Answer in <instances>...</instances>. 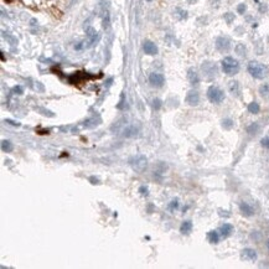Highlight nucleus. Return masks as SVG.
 Wrapping results in <instances>:
<instances>
[{"label": "nucleus", "mask_w": 269, "mask_h": 269, "mask_svg": "<svg viewBox=\"0 0 269 269\" xmlns=\"http://www.w3.org/2000/svg\"><path fill=\"white\" fill-rule=\"evenodd\" d=\"M248 72L252 77L257 78V79H263L268 76V67L261 62H257V61H250L248 63V67H247Z\"/></svg>", "instance_id": "obj_1"}, {"label": "nucleus", "mask_w": 269, "mask_h": 269, "mask_svg": "<svg viewBox=\"0 0 269 269\" xmlns=\"http://www.w3.org/2000/svg\"><path fill=\"white\" fill-rule=\"evenodd\" d=\"M222 71L228 76H234L239 72V62L231 56H227L222 60Z\"/></svg>", "instance_id": "obj_2"}, {"label": "nucleus", "mask_w": 269, "mask_h": 269, "mask_svg": "<svg viewBox=\"0 0 269 269\" xmlns=\"http://www.w3.org/2000/svg\"><path fill=\"white\" fill-rule=\"evenodd\" d=\"M129 164L133 168V170H135L137 172H143L148 166V159L144 155H137L129 160Z\"/></svg>", "instance_id": "obj_3"}, {"label": "nucleus", "mask_w": 269, "mask_h": 269, "mask_svg": "<svg viewBox=\"0 0 269 269\" xmlns=\"http://www.w3.org/2000/svg\"><path fill=\"white\" fill-rule=\"evenodd\" d=\"M207 98L210 99V102H212L215 104H220V103H222V100L224 99V93L218 87L211 86L207 89Z\"/></svg>", "instance_id": "obj_4"}, {"label": "nucleus", "mask_w": 269, "mask_h": 269, "mask_svg": "<svg viewBox=\"0 0 269 269\" xmlns=\"http://www.w3.org/2000/svg\"><path fill=\"white\" fill-rule=\"evenodd\" d=\"M216 49L218 50L220 52H226V51H228V50L231 49V41H229V39L223 37V36L218 37V39L216 40Z\"/></svg>", "instance_id": "obj_5"}, {"label": "nucleus", "mask_w": 269, "mask_h": 269, "mask_svg": "<svg viewBox=\"0 0 269 269\" xmlns=\"http://www.w3.org/2000/svg\"><path fill=\"white\" fill-rule=\"evenodd\" d=\"M202 71H203V73L206 74L207 77L211 78V77H213L215 74L217 73V67L212 62H205L202 65Z\"/></svg>", "instance_id": "obj_6"}, {"label": "nucleus", "mask_w": 269, "mask_h": 269, "mask_svg": "<svg viewBox=\"0 0 269 269\" xmlns=\"http://www.w3.org/2000/svg\"><path fill=\"white\" fill-rule=\"evenodd\" d=\"M149 82L155 87H161L165 82V78L161 73H151L149 76Z\"/></svg>", "instance_id": "obj_7"}, {"label": "nucleus", "mask_w": 269, "mask_h": 269, "mask_svg": "<svg viewBox=\"0 0 269 269\" xmlns=\"http://www.w3.org/2000/svg\"><path fill=\"white\" fill-rule=\"evenodd\" d=\"M143 50H144V52H145L147 55H150V56H154V55L158 53V47H156V45H155L153 41H149V40H147V41L143 44Z\"/></svg>", "instance_id": "obj_8"}, {"label": "nucleus", "mask_w": 269, "mask_h": 269, "mask_svg": "<svg viewBox=\"0 0 269 269\" xmlns=\"http://www.w3.org/2000/svg\"><path fill=\"white\" fill-rule=\"evenodd\" d=\"M200 102V94L197 91H190L186 94V103L190 105H197Z\"/></svg>", "instance_id": "obj_9"}, {"label": "nucleus", "mask_w": 269, "mask_h": 269, "mask_svg": "<svg viewBox=\"0 0 269 269\" xmlns=\"http://www.w3.org/2000/svg\"><path fill=\"white\" fill-rule=\"evenodd\" d=\"M239 208H241V212H242L245 216L250 217V216H253V215H254V208H253L249 203H247V202H241Z\"/></svg>", "instance_id": "obj_10"}, {"label": "nucleus", "mask_w": 269, "mask_h": 269, "mask_svg": "<svg viewBox=\"0 0 269 269\" xmlns=\"http://www.w3.org/2000/svg\"><path fill=\"white\" fill-rule=\"evenodd\" d=\"M242 256H243V258L247 259V261L254 262V261L257 259V252H256L254 249H252V248H245V250L242 252Z\"/></svg>", "instance_id": "obj_11"}, {"label": "nucleus", "mask_w": 269, "mask_h": 269, "mask_svg": "<svg viewBox=\"0 0 269 269\" xmlns=\"http://www.w3.org/2000/svg\"><path fill=\"white\" fill-rule=\"evenodd\" d=\"M232 232H233V226L229 223H224L223 226L220 227V233L222 237H228Z\"/></svg>", "instance_id": "obj_12"}, {"label": "nucleus", "mask_w": 269, "mask_h": 269, "mask_svg": "<svg viewBox=\"0 0 269 269\" xmlns=\"http://www.w3.org/2000/svg\"><path fill=\"white\" fill-rule=\"evenodd\" d=\"M228 88H229V92H231L233 96H239L241 88H239V83H238L237 81H231L229 84H228Z\"/></svg>", "instance_id": "obj_13"}, {"label": "nucleus", "mask_w": 269, "mask_h": 269, "mask_svg": "<svg viewBox=\"0 0 269 269\" xmlns=\"http://www.w3.org/2000/svg\"><path fill=\"white\" fill-rule=\"evenodd\" d=\"M187 78H189V81H190L191 84H197L200 82V77H198V74H197V72H196L194 68H190L187 71Z\"/></svg>", "instance_id": "obj_14"}, {"label": "nucleus", "mask_w": 269, "mask_h": 269, "mask_svg": "<svg viewBox=\"0 0 269 269\" xmlns=\"http://www.w3.org/2000/svg\"><path fill=\"white\" fill-rule=\"evenodd\" d=\"M192 231V222L191 221H185L182 222L181 227H180V232L182 234H189L190 232Z\"/></svg>", "instance_id": "obj_15"}, {"label": "nucleus", "mask_w": 269, "mask_h": 269, "mask_svg": "<svg viewBox=\"0 0 269 269\" xmlns=\"http://www.w3.org/2000/svg\"><path fill=\"white\" fill-rule=\"evenodd\" d=\"M207 239L210 241V243L212 245H217L220 242V234L217 231H211L207 233Z\"/></svg>", "instance_id": "obj_16"}, {"label": "nucleus", "mask_w": 269, "mask_h": 269, "mask_svg": "<svg viewBox=\"0 0 269 269\" xmlns=\"http://www.w3.org/2000/svg\"><path fill=\"white\" fill-rule=\"evenodd\" d=\"M87 36H88V41H89V44H91V45H93V44L96 42V40L98 39L97 32H96V31H94V29H92V27L87 29Z\"/></svg>", "instance_id": "obj_17"}, {"label": "nucleus", "mask_w": 269, "mask_h": 269, "mask_svg": "<svg viewBox=\"0 0 269 269\" xmlns=\"http://www.w3.org/2000/svg\"><path fill=\"white\" fill-rule=\"evenodd\" d=\"M248 110H249V113H252V114H258L259 110H261V107H259L258 103L252 102L250 104H248Z\"/></svg>", "instance_id": "obj_18"}, {"label": "nucleus", "mask_w": 269, "mask_h": 269, "mask_svg": "<svg viewBox=\"0 0 269 269\" xmlns=\"http://www.w3.org/2000/svg\"><path fill=\"white\" fill-rule=\"evenodd\" d=\"M1 149H3V151L10 153V151H13L14 145H13V143L9 142V140H3V142H1Z\"/></svg>", "instance_id": "obj_19"}, {"label": "nucleus", "mask_w": 269, "mask_h": 269, "mask_svg": "<svg viewBox=\"0 0 269 269\" xmlns=\"http://www.w3.org/2000/svg\"><path fill=\"white\" fill-rule=\"evenodd\" d=\"M259 93L262 94V97L263 98H268L269 97V84H263V86H261Z\"/></svg>", "instance_id": "obj_20"}, {"label": "nucleus", "mask_w": 269, "mask_h": 269, "mask_svg": "<svg viewBox=\"0 0 269 269\" xmlns=\"http://www.w3.org/2000/svg\"><path fill=\"white\" fill-rule=\"evenodd\" d=\"M123 133H124L125 137H133V135H135V134L138 133V130H137L134 126H128Z\"/></svg>", "instance_id": "obj_21"}, {"label": "nucleus", "mask_w": 269, "mask_h": 269, "mask_svg": "<svg viewBox=\"0 0 269 269\" xmlns=\"http://www.w3.org/2000/svg\"><path fill=\"white\" fill-rule=\"evenodd\" d=\"M236 53H237V55H239V56H245V45H242V44L237 45V46H236Z\"/></svg>", "instance_id": "obj_22"}, {"label": "nucleus", "mask_w": 269, "mask_h": 269, "mask_svg": "<svg viewBox=\"0 0 269 269\" xmlns=\"http://www.w3.org/2000/svg\"><path fill=\"white\" fill-rule=\"evenodd\" d=\"M179 208V201L177 200H172L171 202L169 203V210L170 211H175Z\"/></svg>", "instance_id": "obj_23"}, {"label": "nucleus", "mask_w": 269, "mask_h": 269, "mask_svg": "<svg viewBox=\"0 0 269 269\" xmlns=\"http://www.w3.org/2000/svg\"><path fill=\"white\" fill-rule=\"evenodd\" d=\"M224 20L227 21V24H231V23L234 20V14H232V13L224 14Z\"/></svg>", "instance_id": "obj_24"}, {"label": "nucleus", "mask_w": 269, "mask_h": 269, "mask_svg": "<svg viewBox=\"0 0 269 269\" xmlns=\"http://www.w3.org/2000/svg\"><path fill=\"white\" fill-rule=\"evenodd\" d=\"M257 130H258V124H257V123H253L250 126H248V128H247V132H248V133H250V134H254Z\"/></svg>", "instance_id": "obj_25"}, {"label": "nucleus", "mask_w": 269, "mask_h": 269, "mask_svg": "<svg viewBox=\"0 0 269 269\" xmlns=\"http://www.w3.org/2000/svg\"><path fill=\"white\" fill-rule=\"evenodd\" d=\"M245 9H247V6H245V4H239L238 6H237V11H238V14H245Z\"/></svg>", "instance_id": "obj_26"}, {"label": "nucleus", "mask_w": 269, "mask_h": 269, "mask_svg": "<svg viewBox=\"0 0 269 269\" xmlns=\"http://www.w3.org/2000/svg\"><path fill=\"white\" fill-rule=\"evenodd\" d=\"M153 105H154V108H155V109H160V107H161V100H160L159 98L154 99V102H153Z\"/></svg>", "instance_id": "obj_27"}, {"label": "nucleus", "mask_w": 269, "mask_h": 269, "mask_svg": "<svg viewBox=\"0 0 269 269\" xmlns=\"http://www.w3.org/2000/svg\"><path fill=\"white\" fill-rule=\"evenodd\" d=\"M261 144H262V145H263L264 148L269 149V137H267V138H263V139L261 140Z\"/></svg>", "instance_id": "obj_28"}, {"label": "nucleus", "mask_w": 269, "mask_h": 269, "mask_svg": "<svg viewBox=\"0 0 269 269\" xmlns=\"http://www.w3.org/2000/svg\"><path fill=\"white\" fill-rule=\"evenodd\" d=\"M139 192L142 194L143 196H148L149 195V190H148V187L145 186H140V189H139Z\"/></svg>", "instance_id": "obj_29"}, {"label": "nucleus", "mask_w": 269, "mask_h": 269, "mask_svg": "<svg viewBox=\"0 0 269 269\" xmlns=\"http://www.w3.org/2000/svg\"><path fill=\"white\" fill-rule=\"evenodd\" d=\"M223 126H224V128H227V129H229V128L232 126V121H231V119H226V121H223Z\"/></svg>", "instance_id": "obj_30"}, {"label": "nucleus", "mask_w": 269, "mask_h": 269, "mask_svg": "<svg viewBox=\"0 0 269 269\" xmlns=\"http://www.w3.org/2000/svg\"><path fill=\"white\" fill-rule=\"evenodd\" d=\"M177 11H179L181 19H186V18H187V13H186V11H184V10H181V9H177Z\"/></svg>", "instance_id": "obj_31"}, {"label": "nucleus", "mask_w": 269, "mask_h": 269, "mask_svg": "<svg viewBox=\"0 0 269 269\" xmlns=\"http://www.w3.org/2000/svg\"><path fill=\"white\" fill-rule=\"evenodd\" d=\"M14 92H15V93H18V94H23V92H24V91H23V88H21L20 86H16V87L14 88Z\"/></svg>", "instance_id": "obj_32"}, {"label": "nucleus", "mask_w": 269, "mask_h": 269, "mask_svg": "<svg viewBox=\"0 0 269 269\" xmlns=\"http://www.w3.org/2000/svg\"><path fill=\"white\" fill-rule=\"evenodd\" d=\"M5 122H6V123H10V124H11V125H14V126H19V125H20V123L14 122V121H11V119H6Z\"/></svg>", "instance_id": "obj_33"}, {"label": "nucleus", "mask_w": 269, "mask_h": 269, "mask_svg": "<svg viewBox=\"0 0 269 269\" xmlns=\"http://www.w3.org/2000/svg\"><path fill=\"white\" fill-rule=\"evenodd\" d=\"M267 247H268V248H269V241H268V243H267Z\"/></svg>", "instance_id": "obj_34"}, {"label": "nucleus", "mask_w": 269, "mask_h": 269, "mask_svg": "<svg viewBox=\"0 0 269 269\" xmlns=\"http://www.w3.org/2000/svg\"><path fill=\"white\" fill-rule=\"evenodd\" d=\"M148 1H153V0H148Z\"/></svg>", "instance_id": "obj_35"}]
</instances>
